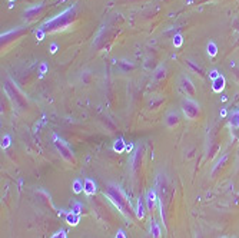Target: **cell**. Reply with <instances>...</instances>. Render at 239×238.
Here are the masks:
<instances>
[{
	"mask_svg": "<svg viewBox=\"0 0 239 238\" xmlns=\"http://www.w3.org/2000/svg\"><path fill=\"white\" fill-rule=\"evenodd\" d=\"M152 228H153V235H155V238L160 237V231H159V228L156 227V224H152Z\"/></svg>",
	"mask_w": 239,
	"mask_h": 238,
	"instance_id": "cell-4",
	"label": "cell"
},
{
	"mask_svg": "<svg viewBox=\"0 0 239 238\" xmlns=\"http://www.w3.org/2000/svg\"><path fill=\"white\" fill-rule=\"evenodd\" d=\"M116 238H125V237L122 235V232H119V234H117V237H116Z\"/></svg>",
	"mask_w": 239,
	"mask_h": 238,
	"instance_id": "cell-6",
	"label": "cell"
},
{
	"mask_svg": "<svg viewBox=\"0 0 239 238\" xmlns=\"http://www.w3.org/2000/svg\"><path fill=\"white\" fill-rule=\"evenodd\" d=\"M85 191H86V194H93V192H95V185H93V182H92L90 179H86Z\"/></svg>",
	"mask_w": 239,
	"mask_h": 238,
	"instance_id": "cell-3",
	"label": "cell"
},
{
	"mask_svg": "<svg viewBox=\"0 0 239 238\" xmlns=\"http://www.w3.org/2000/svg\"><path fill=\"white\" fill-rule=\"evenodd\" d=\"M183 112H185V115L188 116V118H190V119H193L195 116L198 115V106L196 105H193V103H190V102H186L185 105H183Z\"/></svg>",
	"mask_w": 239,
	"mask_h": 238,
	"instance_id": "cell-2",
	"label": "cell"
},
{
	"mask_svg": "<svg viewBox=\"0 0 239 238\" xmlns=\"http://www.w3.org/2000/svg\"><path fill=\"white\" fill-rule=\"evenodd\" d=\"M105 195H107V198H110V201L115 204L120 212L130 217L132 215V207H130V202L126 199V197L123 195V192L120 189L115 187V185H109L107 187V191L105 192Z\"/></svg>",
	"mask_w": 239,
	"mask_h": 238,
	"instance_id": "cell-1",
	"label": "cell"
},
{
	"mask_svg": "<svg viewBox=\"0 0 239 238\" xmlns=\"http://www.w3.org/2000/svg\"><path fill=\"white\" fill-rule=\"evenodd\" d=\"M52 238H66V235H65V232H63V231H60V232H58V234H55Z\"/></svg>",
	"mask_w": 239,
	"mask_h": 238,
	"instance_id": "cell-5",
	"label": "cell"
}]
</instances>
